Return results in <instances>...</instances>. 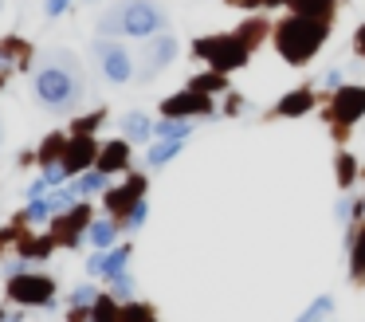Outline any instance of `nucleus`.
I'll return each mask as SVG.
<instances>
[{
  "mask_svg": "<svg viewBox=\"0 0 365 322\" xmlns=\"http://www.w3.org/2000/svg\"><path fill=\"white\" fill-rule=\"evenodd\" d=\"M36 99L48 110H75L83 102V67L71 51L56 47L40 59L36 71Z\"/></svg>",
  "mask_w": 365,
  "mask_h": 322,
  "instance_id": "f257e3e1",
  "label": "nucleus"
},
{
  "mask_svg": "<svg viewBox=\"0 0 365 322\" xmlns=\"http://www.w3.org/2000/svg\"><path fill=\"white\" fill-rule=\"evenodd\" d=\"M330 36V20H318V16H287L283 24H279L275 31V47L279 55H283L287 63H294V67H302V63L314 59V51L322 47V39Z\"/></svg>",
  "mask_w": 365,
  "mask_h": 322,
  "instance_id": "f03ea898",
  "label": "nucleus"
},
{
  "mask_svg": "<svg viewBox=\"0 0 365 322\" xmlns=\"http://www.w3.org/2000/svg\"><path fill=\"white\" fill-rule=\"evenodd\" d=\"M192 51H197L212 71H224V75H228V71H240L247 63L252 44H247L244 36H205V39L192 44Z\"/></svg>",
  "mask_w": 365,
  "mask_h": 322,
  "instance_id": "7ed1b4c3",
  "label": "nucleus"
},
{
  "mask_svg": "<svg viewBox=\"0 0 365 322\" xmlns=\"http://www.w3.org/2000/svg\"><path fill=\"white\" fill-rule=\"evenodd\" d=\"M122 20H126V36L150 39L165 28V8L158 0H122Z\"/></svg>",
  "mask_w": 365,
  "mask_h": 322,
  "instance_id": "20e7f679",
  "label": "nucleus"
},
{
  "mask_svg": "<svg viewBox=\"0 0 365 322\" xmlns=\"http://www.w3.org/2000/svg\"><path fill=\"white\" fill-rule=\"evenodd\" d=\"M9 295H12V303H24V306H48L51 295H56V283H51L48 275L16 271L9 279Z\"/></svg>",
  "mask_w": 365,
  "mask_h": 322,
  "instance_id": "39448f33",
  "label": "nucleus"
},
{
  "mask_svg": "<svg viewBox=\"0 0 365 322\" xmlns=\"http://www.w3.org/2000/svg\"><path fill=\"white\" fill-rule=\"evenodd\" d=\"M95 59L103 67L106 83H130L134 79V59L122 44H110V39H98L95 44Z\"/></svg>",
  "mask_w": 365,
  "mask_h": 322,
  "instance_id": "423d86ee",
  "label": "nucleus"
},
{
  "mask_svg": "<svg viewBox=\"0 0 365 322\" xmlns=\"http://www.w3.org/2000/svg\"><path fill=\"white\" fill-rule=\"evenodd\" d=\"M161 114L165 118H192V114H212V99L197 86H185L181 94L161 102Z\"/></svg>",
  "mask_w": 365,
  "mask_h": 322,
  "instance_id": "0eeeda50",
  "label": "nucleus"
},
{
  "mask_svg": "<svg viewBox=\"0 0 365 322\" xmlns=\"http://www.w3.org/2000/svg\"><path fill=\"white\" fill-rule=\"evenodd\" d=\"M330 114L334 122L341 126H354L365 118V86H338V94H334L330 102Z\"/></svg>",
  "mask_w": 365,
  "mask_h": 322,
  "instance_id": "6e6552de",
  "label": "nucleus"
},
{
  "mask_svg": "<svg viewBox=\"0 0 365 322\" xmlns=\"http://www.w3.org/2000/svg\"><path fill=\"white\" fill-rule=\"evenodd\" d=\"M173 59H177V39L173 36L150 39V47H145V55H142V79H153L158 71H165Z\"/></svg>",
  "mask_w": 365,
  "mask_h": 322,
  "instance_id": "1a4fd4ad",
  "label": "nucleus"
},
{
  "mask_svg": "<svg viewBox=\"0 0 365 322\" xmlns=\"http://www.w3.org/2000/svg\"><path fill=\"white\" fill-rule=\"evenodd\" d=\"M95 161H98V141L91 138V134H79V138H71L63 146V169L67 173H83Z\"/></svg>",
  "mask_w": 365,
  "mask_h": 322,
  "instance_id": "9d476101",
  "label": "nucleus"
},
{
  "mask_svg": "<svg viewBox=\"0 0 365 322\" xmlns=\"http://www.w3.org/2000/svg\"><path fill=\"white\" fill-rule=\"evenodd\" d=\"M142 193H145V177H130L122 188L106 193V208H110L114 216H126V212L134 208L138 201H142Z\"/></svg>",
  "mask_w": 365,
  "mask_h": 322,
  "instance_id": "9b49d317",
  "label": "nucleus"
},
{
  "mask_svg": "<svg viewBox=\"0 0 365 322\" xmlns=\"http://www.w3.org/2000/svg\"><path fill=\"white\" fill-rule=\"evenodd\" d=\"M87 216H91L87 204H75L67 216L56 220V240H59V243H71V248H75V243H79V232L87 228Z\"/></svg>",
  "mask_w": 365,
  "mask_h": 322,
  "instance_id": "f8f14e48",
  "label": "nucleus"
},
{
  "mask_svg": "<svg viewBox=\"0 0 365 322\" xmlns=\"http://www.w3.org/2000/svg\"><path fill=\"white\" fill-rule=\"evenodd\" d=\"M126 161H130V146L126 141H106L103 149H98V169L110 177V173H118V169H126Z\"/></svg>",
  "mask_w": 365,
  "mask_h": 322,
  "instance_id": "ddd939ff",
  "label": "nucleus"
},
{
  "mask_svg": "<svg viewBox=\"0 0 365 322\" xmlns=\"http://www.w3.org/2000/svg\"><path fill=\"white\" fill-rule=\"evenodd\" d=\"M126 259H130V248H118L110 256H95L91 259V271L106 275V279H118V275H126Z\"/></svg>",
  "mask_w": 365,
  "mask_h": 322,
  "instance_id": "4468645a",
  "label": "nucleus"
},
{
  "mask_svg": "<svg viewBox=\"0 0 365 322\" xmlns=\"http://www.w3.org/2000/svg\"><path fill=\"white\" fill-rule=\"evenodd\" d=\"M310 110H314V94L310 91H291L283 102H279L275 114L279 118H302V114H310Z\"/></svg>",
  "mask_w": 365,
  "mask_h": 322,
  "instance_id": "2eb2a0df",
  "label": "nucleus"
},
{
  "mask_svg": "<svg viewBox=\"0 0 365 322\" xmlns=\"http://www.w3.org/2000/svg\"><path fill=\"white\" fill-rule=\"evenodd\" d=\"M181 149H185V138H161L158 146H150L145 161H150L153 169H158V165H169V161H173V157L181 154Z\"/></svg>",
  "mask_w": 365,
  "mask_h": 322,
  "instance_id": "dca6fc26",
  "label": "nucleus"
},
{
  "mask_svg": "<svg viewBox=\"0 0 365 322\" xmlns=\"http://www.w3.org/2000/svg\"><path fill=\"white\" fill-rule=\"evenodd\" d=\"M349 275H354V279H365V228H354V232H349Z\"/></svg>",
  "mask_w": 365,
  "mask_h": 322,
  "instance_id": "f3484780",
  "label": "nucleus"
},
{
  "mask_svg": "<svg viewBox=\"0 0 365 322\" xmlns=\"http://www.w3.org/2000/svg\"><path fill=\"white\" fill-rule=\"evenodd\" d=\"M114 236H118V228H114V220H95V224L87 228V240L95 243L98 251H106L114 243Z\"/></svg>",
  "mask_w": 365,
  "mask_h": 322,
  "instance_id": "a211bd4d",
  "label": "nucleus"
},
{
  "mask_svg": "<svg viewBox=\"0 0 365 322\" xmlns=\"http://www.w3.org/2000/svg\"><path fill=\"white\" fill-rule=\"evenodd\" d=\"M122 130H126V138H134V141L153 138V122L145 114H126V118H122Z\"/></svg>",
  "mask_w": 365,
  "mask_h": 322,
  "instance_id": "6ab92c4d",
  "label": "nucleus"
},
{
  "mask_svg": "<svg viewBox=\"0 0 365 322\" xmlns=\"http://www.w3.org/2000/svg\"><path fill=\"white\" fill-rule=\"evenodd\" d=\"M153 134H158V138H189L192 126H189V118H161V122L153 126Z\"/></svg>",
  "mask_w": 365,
  "mask_h": 322,
  "instance_id": "aec40b11",
  "label": "nucleus"
},
{
  "mask_svg": "<svg viewBox=\"0 0 365 322\" xmlns=\"http://www.w3.org/2000/svg\"><path fill=\"white\" fill-rule=\"evenodd\" d=\"M291 8L302 16H318V20H330L334 16V0H291Z\"/></svg>",
  "mask_w": 365,
  "mask_h": 322,
  "instance_id": "412c9836",
  "label": "nucleus"
},
{
  "mask_svg": "<svg viewBox=\"0 0 365 322\" xmlns=\"http://www.w3.org/2000/svg\"><path fill=\"white\" fill-rule=\"evenodd\" d=\"M330 311H334V298H330V295H318L294 322H322V318H330Z\"/></svg>",
  "mask_w": 365,
  "mask_h": 322,
  "instance_id": "4be33fe9",
  "label": "nucleus"
},
{
  "mask_svg": "<svg viewBox=\"0 0 365 322\" xmlns=\"http://www.w3.org/2000/svg\"><path fill=\"white\" fill-rule=\"evenodd\" d=\"M98 31H103V36H126V20H122V4L106 8V16L98 20Z\"/></svg>",
  "mask_w": 365,
  "mask_h": 322,
  "instance_id": "5701e85b",
  "label": "nucleus"
},
{
  "mask_svg": "<svg viewBox=\"0 0 365 322\" xmlns=\"http://www.w3.org/2000/svg\"><path fill=\"white\" fill-rule=\"evenodd\" d=\"M189 86H197V91H205V94H212V91H224V86H228V79H224V71H208V75L189 79Z\"/></svg>",
  "mask_w": 365,
  "mask_h": 322,
  "instance_id": "b1692460",
  "label": "nucleus"
},
{
  "mask_svg": "<svg viewBox=\"0 0 365 322\" xmlns=\"http://www.w3.org/2000/svg\"><path fill=\"white\" fill-rule=\"evenodd\" d=\"M118 322H158V318H153V311H150V306L130 303V306H122V311H118Z\"/></svg>",
  "mask_w": 365,
  "mask_h": 322,
  "instance_id": "393cba45",
  "label": "nucleus"
},
{
  "mask_svg": "<svg viewBox=\"0 0 365 322\" xmlns=\"http://www.w3.org/2000/svg\"><path fill=\"white\" fill-rule=\"evenodd\" d=\"M91 318L95 322H118V303H114V298H95V306H91Z\"/></svg>",
  "mask_w": 365,
  "mask_h": 322,
  "instance_id": "a878e982",
  "label": "nucleus"
},
{
  "mask_svg": "<svg viewBox=\"0 0 365 322\" xmlns=\"http://www.w3.org/2000/svg\"><path fill=\"white\" fill-rule=\"evenodd\" d=\"M354 177H357V161L349 154H338V185L349 188V185H354Z\"/></svg>",
  "mask_w": 365,
  "mask_h": 322,
  "instance_id": "bb28decb",
  "label": "nucleus"
},
{
  "mask_svg": "<svg viewBox=\"0 0 365 322\" xmlns=\"http://www.w3.org/2000/svg\"><path fill=\"white\" fill-rule=\"evenodd\" d=\"M56 248V240H28V243H20V256H32V259H43L48 251Z\"/></svg>",
  "mask_w": 365,
  "mask_h": 322,
  "instance_id": "cd10ccee",
  "label": "nucleus"
},
{
  "mask_svg": "<svg viewBox=\"0 0 365 322\" xmlns=\"http://www.w3.org/2000/svg\"><path fill=\"white\" fill-rule=\"evenodd\" d=\"M98 188H106V173L103 169H95V173H87V177L75 185V193H98Z\"/></svg>",
  "mask_w": 365,
  "mask_h": 322,
  "instance_id": "c85d7f7f",
  "label": "nucleus"
},
{
  "mask_svg": "<svg viewBox=\"0 0 365 322\" xmlns=\"http://www.w3.org/2000/svg\"><path fill=\"white\" fill-rule=\"evenodd\" d=\"M63 146H67V141L59 138V134H51V138L43 141V149H40V161H43V165H51V157H59V154H63Z\"/></svg>",
  "mask_w": 365,
  "mask_h": 322,
  "instance_id": "c756f323",
  "label": "nucleus"
},
{
  "mask_svg": "<svg viewBox=\"0 0 365 322\" xmlns=\"http://www.w3.org/2000/svg\"><path fill=\"white\" fill-rule=\"evenodd\" d=\"M95 287H75V295H71V306H79V311H87V306H95Z\"/></svg>",
  "mask_w": 365,
  "mask_h": 322,
  "instance_id": "7c9ffc66",
  "label": "nucleus"
},
{
  "mask_svg": "<svg viewBox=\"0 0 365 322\" xmlns=\"http://www.w3.org/2000/svg\"><path fill=\"white\" fill-rule=\"evenodd\" d=\"M51 212H56V208H51V201H32V204H28V220H48Z\"/></svg>",
  "mask_w": 365,
  "mask_h": 322,
  "instance_id": "2f4dec72",
  "label": "nucleus"
},
{
  "mask_svg": "<svg viewBox=\"0 0 365 322\" xmlns=\"http://www.w3.org/2000/svg\"><path fill=\"white\" fill-rule=\"evenodd\" d=\"M145 208H150V204H145V201H138L134 208L126 212V228H142V224H145Z\"/></svg>",
  "mask_w": 365,
  "mask_h": 322,
  "instance_id": "473e14b6",
  "label": "nucleus"
},
{
  "mask_svg": "<svg viewBox=\"0 0 365 322\" xmlns=\"http://www.w3.org/2000/svg\"><path fill=\"white\" fill-rule=\"evenodd\" d=\"M67 8H71V0H43V12H48L51 20H56V16H63Z\"/></svg>",
  "mask_w": 365,
  "mask_h": 322,
  "instance_id": "72a5a7b5",
  "label": "nucleus"
},
{
  "mask_svg": "<svg viewBox=\"0 0 365 322\" xmlns=\"http://www.w3.org/2000/svg\"><path fill=\"white\" fill-rule=\"evenodd\" d=\"M43 181H48V185H63V181H67V169H63V165H48Z\"/></svg>",
  "mask_w": 365,
  "mask_h": 322,
  "instance_id": "f704fd0d",
  "label": "nucleus"
},
{
  "mask_svg": "<svg viewBox=\"0 0 365 322\" xmlns=\"http://www.w3.org/2000/svg\"><path fill=\"white\" fill-rule=\"evenodd\" d=\"M98 122H103V114H91V118H79V122H75V130H79V134H91V130H95Z\"/></svg>",
  "mask_w": 365,
  "mask_h": 322,
  "instance_id": "c9c22d12",
  "label": "nucleus"
},
{
  "mask_svg": "<svg viewBox=\"0 0 365 322\" xmlns=\"http://www.w3.org/2000/svg\"><path fill=\"white\" fill-rule=\"evenodd\" d=\"M114 291H118V295H134V279H130V275H118V279H114Z\"/></svg>",
  "mask_w": 365,
  "mask_h": 322,
  "instance_id": "e433bc0d",
  "label": "nucleus"
},
{
  "mask_svg": "<svg viewBox=\"0 0 365 322\" xmlns=\"http://www.w3.org/2000/svg\"><path fill=\"white\" fill-rule=\"evenodd\" d=\"M326 86H334V91L341 86V75H338V71H326Z\"/></svg>",
  "mask_w": 365,
  "mask_h": 322,
  "instance_id": "4c0bfd02",
  "label": "nucleus"
},
{
  "mask_svg": "<svg viewBox=\"0 0 365 322\" xmlns=\"http://www.w3.org/2000/svg\"><path fill=\"white\" fill-rule=\"evenodd\" d=\"M354 44H357V51H361V55H365V24H361V28H357V36H354Z\"/></svg>",
  "mask_w": 365,
  "mask_h": 322,
  "instance_id": "58836bf2",
  "label": "nucleus"
},
{
  "mask_svg": "<svg viewBox=\"0 0 365 322\" xmlns=\"http://www.w3.org/2000/svg\"><path fill=\"white\" fill-rule=\"evenodd\" d=\"M0 322H20V314H12V318H0Z\"/></svg>",
  "mask_w": 365,
  "mask_h": 322,
  "instance_id": "ea45409f",
  "label": "nucleus"
},
{
  "mask_svg": "<svg viewBox=\"0 0 365 322\" xmlns=\"http://www.w3.org/2000/svg\"><path fill=\"white\" fill-rule=\"evenodd\" d=\"M0 8H4V0H0Z\"/></svg>",
  "mask_w": 365,
  "mask_h": 322,
  "instance_id": "a19ab883",
  "label": "nucleus"
},
{
  "mask_svg": "<svg viewBox=\"0 0 365 322\" xmlns=\"http://www.w3.org/2000/svg\"><path fill=\"white\" fill-rule=\"evenodd\" d=\"M0 134H4V130H0Z\"/></svg>",
  "mask_w": 365,
  "mask_h": 322,
  "instance_id": "79ce46f5",
  "label": "nucleus"
}]
</instances>
